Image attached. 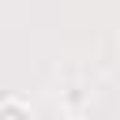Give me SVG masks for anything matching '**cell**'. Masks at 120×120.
I'll return each instance as SVG.
<instances>
[{
  "instance_id": "obj_1",
  "label": "cell",
  "mask_w": 120,
  "mask_h": 120,
  "mask_svg": "<svg viewBox=\"0 0 120 120\" xmlns=\"http://www.w3.org/2000/svg\"><path fill=\"white\" fill-rule=\"evenodd\" d=\"M0 120H30L22 101H0Z\"/></svg>"
}]
</instances>
